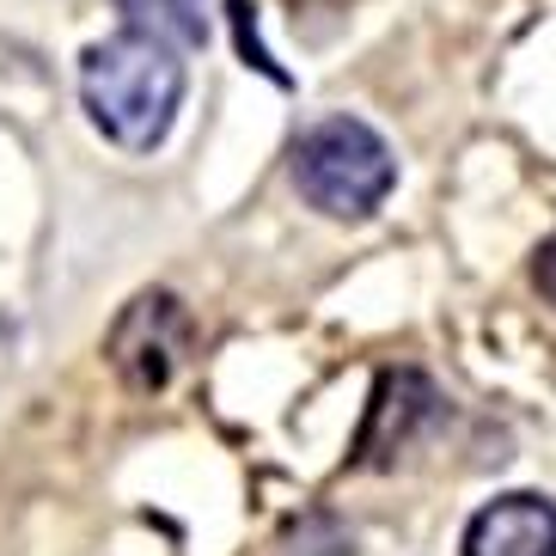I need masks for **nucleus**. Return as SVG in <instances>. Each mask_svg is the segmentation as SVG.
I'll return each mask as SVG.
<instances>
[{
	"instance_id": "obj_1",
	"label": "nucleus",
	"mask_w": 556,
	"mask_h": 556,
	"mask_svg": "<svg viewBox=\"0 0 556 556\" xmlns=\"http://www.w3.org/2000/svg\"><path fill=\"white\" fill-rule=\"evenodd\" d=\"M184 50L148 31H123L80 55V99L99 135L123 153H153L178 123L184 104Z\"/></svg>"
},
{
	"instance_id": "obj_2",
	"label": "nucleus",
	"mask_w": 556,
	"mask_h": 556,
	"mask_svg": "<svg viewBox=\"0 0 556 556\" xmlns=\"http://www.w3.org/2000/svg\"><path fill=\"white\" fill-rule=\"evenodd\" d=\"M294 184L300 197L330 220H367L392 197L397 160L386 135L361 116H325L294 141Z\"/></svg>"
},
{
	"instance_id": "obj_3",
	"label": "nucleus",
	"mask_w": 556,
	"mask_h": 556,
	"mask_svg": "<svg viewBox=\"0 0 556 556\" xmlns=\"http://www.w3.org/2000/svg\"><path fill=\"white\" fill-rule=\"evenodd\" d=\"M111 367L129 379L135 392H165L172 374L190 355V312L178 294H141L123 306V318L111 325V343H104Z\"/></svg>"
},
{
	"instance_id": "obj_4",
	"label": "nucleus",
	"mask_w": 556,
	"mask_h": 556,
	"mask_svg": "<svg viewBox=\"0 0 556 556\" xmlns=\"http://www.w3.org/2000/svg\"><path fill=\"white\" fill-rule=\"evenodd\" d=\"M446 416V397L434 392V379L416 374V367H397V374H379L374 386V404H367V422H361V441H355V465H397L409 453V441L434 428Z\"/></svg>"
},
{
	"instance_id": "obj_5",
	"label": "nucleus",
	"mask_w": 556,
	"mask_h": 556,
	"mask_svg": "<svg viewBox=\"0 0 556 556\" xmlns=\"http://www.w3.org/2000/svg\"><path fill=\"white\" fill-rule=\"evenodd\" d=\"M465 556H556V502L532 490L495 495L465 526Z\"/></svg>"
},
{
	"instance_id": "obj_6",
	"label": "nucleus",
	"mask_w": 556,
	"mask_h": 556,
	"mask_svg": "<svg viewBox=\"0 0 556 556\" xmlns=\"http://www.w3.org/2000/svg\"><path fill=\"white\" fill-rule=\"evenodd\" d=\"M116 13L129 31H148L172 50H202L208 43V13H202V0H116Z\"/></svg>"
},
{
	"instance_id": "obj_7",
	"label": "nucleus",
	"mask_w": 556,
	"mask_h": 556,
	"mask_svg": "<svg viewBox=\"0 0 556 556\" xmlns=\"http://www.w3.org/2000/svg\"><path fill=\"white\" fill-rule=\"evenodd\" d=\"M532 281H539L544 294H551V300H556V239H551V245H544V251H539V263H532Z\"/></svg>"
}]
</instances>
